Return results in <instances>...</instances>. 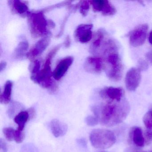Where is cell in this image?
I'll return each mask as SVG.
<instances>
[{"instance_id":"obj_1","label":"cell","mask_w":152,"mask_h":152,"mask_svg":"<svg viewBox=\"0 0 152 152\" xmlns=\"http://www.w3.org/2000/svg\"><path fill=\"white\" fill-rule=\"evenodd\" d=\"M91 110L101 124L111 127L125 120L129 113L130 106L125 99L121 101L107 100L105 104L92 107Z\"/></svg>"},{"instance_id":"obj_2","label":"cell","mask_w":152,"mask_h":152,"mask_svg":"<svg viewBox=\"0 0 152 152\" xmlns=\"http://www.w3.org/2000/svg\"><path fill=\"white\" fill-rule=\"evenodd\" d=\"M60 47V46H57L50 52L47 56L43 68L37 73L32 75L31 78L34 82L45 88L50 89L53 91L56 90V88L53 87L54 84L51 79V77L53 76V72L51 71L50 65L52 58L59 49Z\"/></svg>"},{"instance_id":"obj_3","label":"cell","mask_w":152,"mask_h":152,"mask_svg":"<svg viewBox=\"0 0 152 152\" xmlns=\"http://www.w3.org/2000/svg\"><path fill=\"white\" fill-rule=\"evenodd\" d=\"M90 140L95 148L106 149L115 143L116 137L113 132L109 130L96 129L91 132Z\"/></svg>"},{"instance_id":"obj_4","label":"cell","mask_w":152,"mask_h":152,"mask_svg":"<svg viewBox=\"0 0 152 152\" xmlns=\"http://www.w3.org/2000/svg\"><path fill=\"white\" fill-rule=\"evenodd\" d=\"M116 48L109 50L106 58L107 67L106 73L108 78L114 81L121 80L122 75L123 66Z\"/></svg>"},{"instance_id":"obj_5","label":"cell","mask_w":152,"mask_h":152,"mask_svg":"<svg viewBox=\"0 0 152 152\" xmlns=\"http://www.w3.org/2000/svg\"><path fill=\"white\" fill-rule=\"evenodd\" d=\"M28 15V23L32 35L38 37L47 34L49 22L47 21L43 13L42 12L30 13Z\"/></svg>"},{"instance_id":"obj_6","label":"cell","mask_w":152,"mask_h":152,"mask_svg":"<svg viewBox=\"0 0 152 152\" xmlns=\"http://www.w3.org/2000/svg\"><path fill=\"white\" fill-rule=\"evenodd\" d=\"M148 26L144 24L135 28L130 34V43L134 47H139L144 44L146 38Z\"/></svg>"},{"instance_id":"obj_7","label":"cell","mask_w":152,"mask_h":152,"mask_svg":"<svg viewBox=\"0 0 152 152\" xmlns=\"http://www.w3.org/2000/svg\"><path fill=\"white\" fill-rule=\"evenodd\" d=\"M141 71L138 68H132L126 74L125 83L126 88L130 91H134L138 87L141 80Z\"/></svg>"},{"instance_id":"obj_8","label":"cell","mask_w":152,"mask_h":152,"mask_svg":"<svg viewBox=\"0 0 152 152\" xmlns=\"http://www.w3.org/2000/svg\"><path fill=\"white\" fill-rule=\"evenodd\" d=\"M100 96L104 99L111 101H121L124 99V91L119 88L107 87L99 92Z\"/></svg>"},{"instance_id":"obj_9","label":"cell","mask_w":152,"mask_h":152,"mask_svg":"<svg viewBox=\"0 0 152 152\" xmlns=\"http://www.w3.org/2000/svg\"><path fill=\"white\" fill-rule=\"evenodd\" d=\"M73 60V58L71 56L66 57L60 60L53 72V78L56 80H60L72 65Z\"/></svg>"},{"instance_id":"obj_10","label":"cell","mask_w":152,"mask_h":152,"mask_svg":"<svg viewBox=\"0 0 152 152\" xmlns=\"http://www.w3.org/2000/svg\"><path fill=\"white\" fill-rule=\"evenodd\" d=\"M89 2L94 11L101 12L104 15H112L116 12L115 8L107 1H91Z\"/></svg>"},{"instance_id":"obj_11","label":"cell","mask_w":152,"mask_h":152,"mask_svg":"<svg viewBox=\"0 0 152 152\" xmlns=\"http://www.w3.org/2000/svg\"><path fill=\"white\" fill-rule=\"evenodd\" d=\"M93 26L90 24H83L78 26L75 31V38L81 43H87L92 39Z\"/></svg>"},{"instance_id":"obj_12","label":"cell","mask_w":152,"mask_h":152,"mask_svg":"<svg viewBox=\"0 0 152 152\" xmlns=\"http://www.w3.org/2000/svg\"><path fill=\"white\" fill-rule=\"evenodd\" d=\"M50 42L48 36L44 37L38 42L33 48L26 54V56L30 59H33L41 55L48 48Z\"/></svg>"},{"instance_id":"obj_13","label":"cell","mask_w":152,"mask_h":152,"mask_svg":"<svg viewBox=\"0 0 152 152\" xmlns=\"http://www.w3.org/2000/svg\"><path fill=\"white\" fill-rule=\"evenodd\" d=\"M103 60L100 58L89 57L84 64L86 71L92 73H99L103 68Z\"/></svg>"},{"instance_id":"obj_14","label":"cell","mask_w":152,"mask_h":152,"mask_svg":"<svg viewBox=\"0 0 152 152\" xmlns=\"http://www.w3.org/2000/svg\"><path fill=\"white\" fill-rule=\"evenodd\" d=\"M50 129L56 137L64 136L67 131V125L57 119L52 120L50 123Z\"/></svg>"},{"instance_id":"obj_15","label":"cell","mask_w":152,"mask_h":152,"mask_svg":"<svg viewBox=\"0 0 152 152\" xmlns=\"http://www.w3.org/2000/svg\"><path fill=\"white\" fill-rule=\"evenodd\" d=\"M130 137L133 144L139 147H142L145 145V139L142 130L139 127H134L130 132Z\"/></svg>"},{"instance_id":"obj_16","label":"cell","mask_w":152,"mask_h":152,"mask_svg":"<svg viewBox=\"0 0 152 152\" xmlns=\"http://www.w3.org/2000/svg\"><path fill=\"white\" fill-rule=\"evenodd\" d=\"M143 122L146 128L145 136L147 140L148 141H152V105L144 115Z\"/></svg>"},{"instance_id":"obj_17","label":"cell","mask_w":152,"mask_h":152,"mask_svg":"<svg viewBox=\"0 0 152 152\" xmlns=\"http://www.w3.org/2000/svg\"><path fill=\"white\" fill-rule=\"evenodd\" d=\"M30 119L28 111H24L18 113L14 118V121L18 125L17 129L23 131L26 124Z\"/></svg>"},{"instance_id":"obj_18","label":"cell","mask_w":152,"mask_h":152,"mask_svg":"<svg viewBox=\"0 0 152 152\" xmlns=\"http://www.w3.org/2000/svg\"><path fill=\"white\" fill-rule=\"evenodd\" d=\"M13 83L7 81L4 86L3 92L0 96V101L3 104H7L11 100Z\"/></svg>"},{"instance_id":"obj_19","label":"cell","mask_w":152,"mask_h":152,"mask_svg":"<svg viewBox=\"0 0 152 152\" xmlns=\"http://www.w3.org/2000/svg\"><path fill=\"white\" fill-rule=\"evenodd\" d=\"M10 2H11L10 4H11L12 9L16 13L21 15H29L30 13L29 12V8L25 3L17 0Z\"/></svg>"},{"instance_id":"obj_20","label":"cell","mask_w":152,"mask_h":152,"mask_svg":"<svg viewBox=\"0 0 152 152\" xmlns=\"http://www.w3.org/2000/svg\"><path fill=\"white\" fill-rule=\"evenodd\" d=\"M104 33L102 30H99L91 46V50L92 52L97 53V51L99 50L101 46L104 42Z\"/></svg>"},{"instance_id":"obj_21","label":"cell","mask_w":152,"mask_h":152,"mask_svg":"<svg viewBox=\"0 0 152 152\" xmlns=\"http://www.w3.org/2000/svg\"><path fill=\"white\" fill-rule=\"evenodd\" d=\"M29 47L27 42L24 41L20 42L15 50L14 56L16 58H21L24 56Z\"/></svg>"},{"instance_id":"obj_22","label":"cell","mask_w":152,"mask_h":152,"mask_svg":"<svg viewBox=\"0 0 152 152\" xmlns=\"http://www.w3.org/2000/svg\"><path fill=\"white\" fill-rule=\"evenodd\" d=\"M15 131V129L10 127L4 128L3 130L5 137L10 141H12L14 140Z\"/></svg>"},{"instance_id":"obj_23","label":"cell","mask_w":152,"mask_h":152,"mask_svg":"<svg viewBox=\"0 0 152 152\" xmlns=\"http://www.w3.org/2000/svg\"><path fill=\"white\" fill-rule=\"evenodd\" d=\"M89 1H82L80 6V12L83 15L86 16L89 9Z\"/></svg>"},{"instance_id":"obj_24","label":"cell","mask_w":152,"mask_h":152,"mask_svg":"<svg viewBox=\"0 0 152 152\" xmlns=\"http://www.w3.org/2000/svg\"><path fill=\"white\" fill-rule=\"evenodd\" d=\"M86 124L89 126H94L98 124L99 121L96 116L89 115L87 116L85 119Z\"/></svg>"},{"instance_id":"obj_25","label":"cell","mask_w":152,"mask_h":152,"mask_svg":"<svg viewBox=\"0 0 152 152\" xmlns=\"http://www.w3.org/2000/svg\"><path fill=\"white\" fill-rule=\"evenodd\" d=\"M24 137L23 131L16 130L15 131V137H14V140L17 143H20L23 142Z\"/></svg>"},{"instance_id":"obj_26","label":"cell","mask_w":152,"mask_h":152,"mask_svg":"<svg viewBox=\"0 0 152 152\" xmlns=\"http://www.w3.org/2000/svg\"><path fill=\"white\" fill-rule=\"evenodd\" d=\"M40 63L39 60H35L33 63V65L32 67L31 72L32 75L37 73L40 71Z\"/></svg>"},{"instance_id":"obj_27","label":"cell","mask_w":152,"mask_h":152,"mask_svg":"<svg viewBox=\"0 0 152 152\" xmlns=\"http://www.w3.org/2000/svg\"><path fill=\"white\" fill-rule=\"evenodd\" d=\"M148 67V64L145 60L140 59L138 62V69L140 71H145L146 70Z\"/></svg>"},{"instance_id":"obj_28","label":"cell","mask_w":152,"mask_h":152,"mask_svg":"<svg viewBox=\"0 0 152 152\" xmlns=\"http://www.w3.org/2000/svg\"><path fill=\"white\" fill-rule=\"evenodd\" d=\"M0 148L3 152H6L7 151V146L6 142L1 139L0 140Z\"/></svg>"},{"instance_id":"obj_29","label":"cell","mask_w":152,"mask_h":152,"mask_svg":"<svg viewBox=\"0 0 152 152\" xmlns=\"http://www.w3.org/2000/svg\"><path fill=\"white\" fill-rule=\"evenodd\" d=\"M146 57L148 60L150 62L151 64H152V50L147 53Z\"/></svg>"},{"instance_id":"obj_30","label":"cell","mask_w":152,"mask_h":152,"mask_svg":"<svg viewBox=\"0 0 152 152\" xmlns=\"http://www.w3.org/2000/svg\"><path fill=\"white\" fill-rule=\"evenodd\" d=\"M70 42H70V38H69V36H67L64 42L65 46L66 47H69L70 44Z\"/></svg>"},{"instance_id":"obj_31","label":"cell","mask_w":152,"mask_h":152,"mask_svg":"<svg viewBox=\"0 0 152 152\" xmlns=\"http://www.w3.org/2000/svg\"><path fill=\"white\" fill-rule=\"evenodd\" d=\"M6 66H7V64H6V62H1V66H0L1 72L2 70H4L6 68Z\"/></svg>"},{"instance_id":"obj_32","label":"cell","mask_w":152,"mask_h":152,"mask_svg":"<svg viewBox=\"0 0 152 152\" xmlns=\"http://www.w3.org/2000/svg\"><path fill=\"white\" fill-rule=\"evenodd\" d=\"M148 40H149V42L152 44V31L150 32L149 34V37H148Z\"/></svg>"},{"instance_id":"obj_33","label":"cell","mask_w":152,"mask_h":152,"mask_svg":"<svg viewBox=\"0 0 152 152\" xmlns=\"http://www.w3.org/2000/svg\"><path fill=\"white\" fill-rule=\"evenodd\" d=\"M152 152V151H151V152Z\"/></svg>"}]
</instances>
